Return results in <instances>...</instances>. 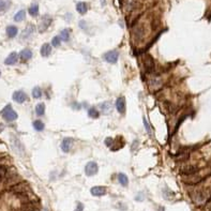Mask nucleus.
Masks as SVG:
<instances>
[{
  "instance_id": "nucleus-1",
  "label": "nucleus",
  "mask_w": 211,
  "mask_h": 211,
  "mask_svg": "<svg viewBox=\"0 0 211 211\" xmlns=\"http://www.w3.org/2000/svg\"><path fill=\"white\" fill-rule=\"evenodd\" d=\"M0 115L2 116L3 119L7 121H9V122H11V121H14L17 119V113L14 111L12 108V106L10 105V104H8L7 106H5V108H3L2 111L0 112Z\"/></svg>"
},
{
  "instance_id": "nucleus-2",
  "label": "nucleus",
  "mask_w": 211,
  "mask_h": 211,
  "mask_svg": "<svg viewBox=\"0 0 211 211\" xmlns=\"http://www.w3.org/2000/svg\"><path fill=\"white\" fill-rule=\"evenodd\" d=\"M104 60L107 61L108 63H116L118 61V58H119V53L117 50H109V52L105 53L103 56Z\"/></svg>"
},
{
  "instance_id": "nucleus-3",
  "label": "nucleus",
  "mask_w": 211,
  "mask_h": 211,
  "mask_svg": "<svg viewBox=\"0 0 211 211\" xmlns=\"http://www.w3.org/2000/svg\"><path fill=\"white\" fill-rule=\"evenodd\" d=\"M12 98H13V100L16 102V103L23 104L24 102H26V101H27L28 96H27V94H26V92H25V91L17 90V91H15L14 93H13Z\"/></svg>"
},
{
  "instance_id": "nucleus-4",
  "label": "nucleus",
  "mask_w": 211,
  "mask_h": 211,
  "mask_svg": "<svg viewBox=\"0 0 211 211\" xmlns=\"http://www.w3.org/2000/svg\"><path fill=\"white\" fill-rule=\"evenodd\" d=\"M99 166L96 162H89L87 163L86 167H85V173L87 176H94L98 173Z\"/></svg>"
},
{
  "instance_id": "nucleus-5",
  "label": "nucleus",
  "mask_w": 211,
  "mask_h": 211,
  "mask_svg": "<svg viewBox=\"0 0 211 211\" xmlns=\"http://www.w3.org/2000/svg\"><path fill=\"white\" fill-rule=\"evenodd\" d=\"M52 24V17L49 16V15H44L41 20V23H40V26H39V29L41 32L45 31L47 28L49 27V25Z\"/></svg>"
},
{
  "instance_id": "nucleus-6",
  "label": "nucleus",
  "mask_w": 211,
  "mask_h": 211,
  "mask_svg": "<svg viewBox=\"0 0 211 211\" xmlns=\"http://www.w3.org/2000/svg\"><path fill=\"white\" fill-rule=\"evenodd\" d=\"M72 145H73V139H72L71 137H66L62 139L60 147H61V150L63 151V152L68 153V152H70V150H71V148H72Z\"/></svg>"
},
{
  "instance_id": "nucleus-7",
  "label": "nucleus",
  "mask_w": 211,
  "mask_h": 211,
  "mask_svg": "<svg viewBox=\"0 0 211 211\" xmlns=\"http://www.w3.org/2000/svg\"><path fill=\"white\" fill-rule=\"evenodd\" d=\"M149 84H150V87L152 90H159L163 85V81L161 77H157V76H154V77H151L149 81Z\"/></svg>"
},
{
  "instance_id": "nucleus-8",
  "label": "nucleus",
  "mask_w": 211,
  "mask_h": 211,
  "mask_svg": "<svg viewBox=\"0 0 211 211\" xmlns=\"http://www.w3.org/2000/svg\"><path fill=\"white\" fill-rule=\"evenodd\" d=\"M99 108H100L101 113L103 114V115H109V114L113 112V105H112L111 102H103V103H101L99 105Z\"/></svg>"
},
{
  "instance_id": "nucleus-9",
  "label": "nucleus",
  "mask_w": 211,
  "mask_h": 211,
  "mask_svg": "<svg viewBox=\"0 0 211 211\" xmlns=\"http://www.w3.org/2000/svg\"><path fill=\"white\" fill-rule=\"evenodd\" d=\"M116 109L120 114L125 113V99L123 96H119L116 101Z\"/></svg>"
},
{
  "instance_id": "nucleus-10",
  "label": "nucleus",
  "mask_w": 211,
  "mask_h": 211,
  "mask_svg": "<svg viewBox=\"0 0 211 211\" xmlns=\"http://www.w3.org/2000/svg\"><path fill=\"white\" fill-rule=\"evenodd\" d=\"M90 192L93 196H103L107 193V189L105 187H93L91 188Z\"/></svg>"
},
{
  "instance_id": "nucleus-11",
  "label": "nucleus",
  "mask_w": 211,
  "mask_h": 211,
  "mask_svg": "<svg viewBox=\"0 0 211 211\" xmlns=\"http://www.w3.org/2000/svg\"><path fill=\"white\" fill-rule=\"evenodd\" d=\"M35 27L32 24H29L26 26V28L24 29V31L22 32V38L23 39H28L29 37H31L32 33L35 32Z\"/></svg>"
},
{
  "instance_id": "nucleus-12",
  "label": "nucleus",
  "mask_w": 211,
  "mask_h": 211,
  "mask_svg": "<svg viewBox=\"0 0 211 211\" xmlns=\"http://www.w3.org/2000/svg\"><path fill=\"white\" fill-rule=\"evenodd\" d=\"M17 60H18V54L17 53L13 52L7 57V59L5 60V63L7 64V66H12V64L16 63Z\"/></svg>"
},
{
  "instance_id": "nucleus-13",
  "label": "nucleus",
  "mask_w": 211,
  "mask_h": 211,
  "mask_svg": "<svg viewBox=\"0 0 211 211\" xmlns=\"http://www.w3.org/2000/svg\"><path fill=\"white\" fill-rule=\"evenodd\" d=\"M20 58L22 61H28L29 59L32 58V52L28 48L23 49L22 52L20 53Z\"/></svg>"
},
{
  "instance_id": "nucleus-14",
  "label": "nucleus",
  "mask_w": 211,
  "mask_h": 211,
  "mask_svg": "<svg viewBox=\"0 0 211 211\" xmlns=\"http://www.w3.org/2000/svg\"><path fill=\"white\" fill-rule=\"evenodd\" d=\"M76 10L79 14H86V12L88 11V5L86 2H84V1H79V2L76 3Z\"/></svg>"
},
{
  "instance_id": "nucleus-15",
  "label": "nucleus",
  "mask_w": 211,
  "mask_h": 211,
  "mask_svg": "<svg viewBox=\"0 0 211 211\" xmlns=\"http://www.w3.org/2000/svg\"><path fill=\"white\" fill-rule=\"evenodd\" d=\"M52 53V45L48 43L43 44V46L41 47V55L43 57H48Z\"/></svg>"
},
{
  "instance_id": "nucleus-16",
  "label": "nucleus",
  "mask_w": 211,
  "mask_h": 211,
  "mask_svg": "<svg viewBox=\"0 0 211 211\" xmlns=\"http://www.w3.org/2000/svg\"><path fill=\"white\" fill-rule=\"evenodd\" d=\"M18 29L16 26H8L7 27V35L9 38H15L17 35Z\"/></svg>"
},
{
  "instance_id": "nucleus-17",
  "label": "nucleus",
  "mask_w": 211,
  "mask_h": 211,
  "mask_svg": "<svg viewBox=\"0 0 211 211\" xmlns=\"http://www.w3.org/2000/svg\"><path fill=\"white\" fill-rule=\"evenodd\" d=\"M118 181H119V183H120L122 187H128L129 179H128V177H127V175L120 173V174L118 175Z\"/></svg>"
},
{
  "instance_id": "nucleus-18",
  "label": "nucleus",
  "mask_w": 211,
  "mask_h": 211,
  "mask_svg": "<svg viewBox=\"0 0 211 211\" xmlns=\"http://www.w3.org/2000/svg\"><path fill=\"white\" fill-rule=\"evenodd\" d=\"M70 35H71V31H70L69 28H66L60 32V39L63 42H68L70 40Z\"/></svg>"
},
{
  "instance_id": "nucleus-19",
  "label": "nucleus",
  "mask_w": 211,
  "mask_h": 211,
  "mask_svg": "<svg viewBox=\"0 0 211 211\" xmlns=\"http://www.w3.org/2000/svg\"><path fill=\"white\" fill-rule=\"evenodd\" d=\"M45 113V105L44 103H39L35 105V114H37L38 116H43Z\"/></svg>"
},
{
  "instance_id": "nucleus-20",
  "label": "nucleus",
  "mask_w": 211,
  "mask_h": 211,
  "mask_svg": "<svg viewBox=\"0 0 211 211\" xmlns=\"http://www.w3.org/2000/svg\"><path fill=\"white\" fill-rule=\"evenodd\" d=\"M28 11H29V14L31 16H38V14H39V5L37 3H32L29 7V10Z\"/></svg>"
},
{
  "instance_id": "nucleus-21",
  "label": "nucleus",
  "mask_w": 211,
  "mask_h": 211,
  "mask_svg": "<svg viewBox=\"0 0 211 211\" xmlns=\"http://www.w3.org/2000/svg\"><path fill=\"white\" fill-rule=\"evenodd\" d=\"M26 18V11L25 10H20L18 11L14 16V20L15 22H22Z\"/></svg>"
},
{
  "instance_id": "nucleus-22",
  "label": "nucleus",
  "mask_w": 211,
  "mask_h": 211,
  "mask_svg": "<svg viewBox=\"0 0 211 211\" xmlns=\"http://www.w3.org/2000/svg\"><path fill=\"white\" fill-rule=\"evenodd\" d=\"M33 128H35V131H38V132H41V131H43L44 130V128H45V125H44V123L42 122L41 120H35V121H33Z\"/></svg>"
},
{
  "instance_id": "nucleus-23",
  "label": "nucleus",
  "mask_w": 211,
  "mask_h": 211,
  "mask_svg": "<svg viewBox=\"0 0 211 211\" xmlns=\"http://www.w3.org/2000/svg\"><path fill=\"white\" fill-rule=\"evenodd\" d=\"M88 116L91 118H93V119H96V118H99L100 115H99V112L96 107H90L88 109Z\"/></svg>"
},
{
  "instance_id": "nucleus-24",
  "label": "nucleus",
  "mask_w": 211,
  "mask_h": 211,
  "mask_svg": "<svg viewBox=\"0 0 211 211\" xmlns=\"http://www.w3.org/2000/svg\"><path fill=\"white\" fill-rule=\"evenodd\" d=\"M32 96L35 99H41L42 98V90L40 87H35L32 90Z\"/></svg>"
},
{
  "instance_id": "nucleus-25",
  "label": "nucleus",
  "mask_w": 211,
  "mask_h": 211,
  "mask_svg": "<svg viewBox=\"0 0 211 211\" xmlns=\"http://www.w3.org/2000/svg\"><path fill=\"white\" fill-rule=\"evenodd\" d=\"M61 44V39H60V37H54L52 40V45L55 47H58L59 45Z\"/></svg>"
},
{
  "instance_id": "nucleus-26",
  "label": "nucleus",
  "mask_w": 211,
  "mask_h": 211,
  "mask_svg": "<svg viewBox=\"0 0 211 211\" xmlns=\"http://www.w3.org/2000/svg\"><path fill=\"white\" fill-rule=\"evenodd\" d=\"M135 5H136V1H135V0H128V2H127V9H128V11H131L134 9Z\"/></svg>"
},
{
  "instance_id": "nucleus-27",
  "label": "nucleus",
  "mask_w": 211,
  "mask_h": 211,
  "mask_svg": "<svg viewBox=\"0 0 211 211\" xmlns=\"http://www.w3.org/2000/svg\"><path fill=\"white\" fill-rule=\"evenodd\" d=\"M144 125H145V128H146V130H147V132L151 133V128H150V125H149V123H148V121H147L146 118H144Z\"/></svg>"
},
{
  "instance_id": "nucleus-28",
  "label": "nucleus",
  "mask_w": 211,
  "mask_h": 211,
  "mask_svg": "<svg viewBox=\"0 0 211 211\" xmlns=\"http://www.w3.org/2000/svg\"><path fill=\"white\" fill-rule=\"evenodd\" d=\"M113 142H114V140H113V138H111V137H108L105 139V145L107 146V147H111Z\"/></svg>"
},
{
  "instance_id": "nucleus-29",
  "label": "nucleus",
  "mask_w": 211,
  "mask_h": 211,
  "mask_svg": "<svg viewBox=\"0 0 211 211\" xmlns=\"http://www.w3.org/2000/svg\"><path fill=\"white\" fill-rule=\"evenodd\" d=\"M7 8V3L5 0H0V11H3Z\"/></svg>"
},
{
  "instance_id": "nucleus-30",
  "label": "nucleus",
  "mask_w": 211,
  "mask_h": 211,
  "mask_svg": "<svg viewBox=\"0 0 211 211\" xmlns=\"http://www.w3.org/2000/svg\"><path fill=\"white\" fill-rule=\"evenodd\" d=\"M75 211H84V205L81 204V203H78V204H77L76 209H75Z\"/></svg>"
},
{
  "instance_id": "nucleus-31",
  "label": "nucleus",
  "mask_w": 211,
  "mask_h": 211,
  "mask_svg": "<svg viewBox=\"0 0 211 211\" xmlns=\"http://www.w3.org/2000/svg\"><path fill=\"white\" fill-rule=\"evenodd\" d=\"M159 211H164V209H163V208H161V209H160Z\"/></svg>"
},
{
  "instance_id": "nucleus-32",
  "label": "nucleus",
  "mask_w": 211,
  "mask_h": 211,
  "mask_svg": "<svg viewBox=\"0 0 211 211\" xmlns=\"http://www.w3.org/2000/svg\"><path fill=\"white\" fill-rule=\"evenodd\" d=\"M0 75H1V71H0Z\"/></svg>"
}]
</instances>
